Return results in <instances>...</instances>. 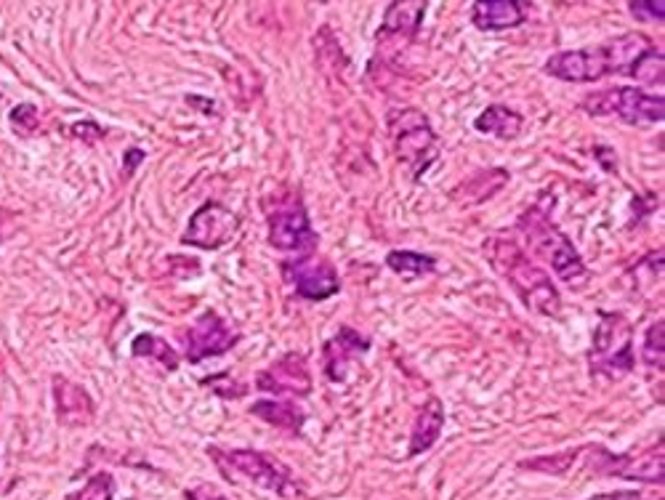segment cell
Wrapping results in <instances>:
<instances>
[{"instance_id":"1","label":"cell","mask_w":665,"mask_h":500,"mask_svg":"<svg viewBox=\"0 0 665 500\" xmlns=\"http://www.w3.org/2000/svg\"><path fill=\"white\" fill-rule=\"evenodd\" d=\"M655 43L644 33H628L599 46L581 48V51H559L548 59L546 75L565 83H596L607 75H631L639 59L652 51Z\"/></svg>"},{"instance_id":"2","label":"cell","mask_w":665,"mask_h":500,"mask_svg":"<svg viewBox=\"0 0 665 500\" xmlns=\"http://www.w3.org/2000/svg\"><path fill=\"white\" fill-rule=\"evenodd\" d=\"M487 255H490L492 266L514 285V290L520 293L522 301L527 303L533 312H541L546 317H559L561 312V298L559 290L554 288V283L548 279V274L535 266L527 255L522 253V248L511 240H490L487 242Z\"/></svg>"},{"instance_id":"3","label":"cell","mask_w":665,"mask_h":500,"mask_svg":"<svg viewBox=\"0 0 665 500\" xmlns=\"http://www.w3.org/2000/svg\"><path fill=\"white\" fill-rule=\"evenodd\" d=\"M516 229L522 231L527 248L533 250L538 259L548 261V266H551L565 283H572V279L583 277V274L589 272L585 270L581 253H578L575 246L570 242V237H567L541 209L524 211Z\"/></svg>"},{"instance_id":"4","label":"cell","mask_w":665,"mask_h":500,"mask_svg":"<svg viewBox=\"0 0 665 500\" xmlns=\"http://www.w3.org/2000/svg\"><path fill=\"white\" fill-rule=\"evenodd\" d=\"M211 461L216 463L218 472L229 481H248V485L270 490L274 496L290 498L296 496L293 474L285 463H280L272 455L259 453V450H218L209 448Z\"/></svg>"},{"instance_id":"5","label":"cell","mask_w":665,"mask_h":500,"mask_svg":"<svg viewBox=\"0 0 665 500\" xmlns=\"http://www.w3.org/2000/svg\"><path fill=\"white\" fill-rule=\"evenodd\" d=\"M591 373L618 381L637 368L633 357V328L628 325L624 314H602L599 325L594 331V346H591Z\"/></svg>"},{"instance_id":"6","label":"cell","mask_w":665,"mask_h":500,"mask_svg":"<svg viewBox=\"0 0 665 500\" xmlns=\"http://www.w3.org/2000/svg\"><path fill=\"white\" fill-rule=\"evenodd\" d=\"M389 131L394 139L396 160L405 163L413 176L420 179L437 157V133L420 109L405 107L389 112Z\"/></svg>"},{"instance_id":"7","label":"cell","mask_w":665,"mask_h":500,"mask_svg":"<svg viewBox=\"0 0 665 500\" xmlns=\"http://www.w3.org/2000/svg\"><path fill=\"white\" fill-rule=\"evenodd\" d=\"M583 107L591 115H615L628 126H642V123H663V96L644 94L642 88H618L602 91V94L589 96Z\"/></svg>"},{"instance_id":"8","label":"cell","mask_w":665,"mask_h":500,"mask_svg":"<svg viewBox=\"0 0 665 500\" xmlns=\"http://www.w3.org/2000/svg\"><path fill=\"white\" fill-rule=\"evenodd\" d=\"M237 341H240V333H237L222 314L209 309V312L200 314L198 320L187 328V359L192 365H200L211 357H222L227 355L229 349H235Z\"/></svg>"},{"instance_id":"9","label":"cell","mask_w":665,"mask_h":500,"mask_svg":"<svg viewBox=\"0 0 665 500\" xmlns=\"http://www.w3.org/2000/svg\"><path fill=\"white\" fill-rule=\"evenodd\" d=\"M280 270H283L285 283L293 285L296 296L307 298V301H328L341 290L339 272L325 259L301 255L296 261H285Z\"/></svg>"},{"instance_id":"10","label":"cell","mask_w":665,"mask_h":500,"mask_svg":"<svg viewBox=\"0 0 665 500\" xmlns=\"http://www.w3.org/2000/svg\"><path fill=\"white\" fill-rule=\"evenodd\" d=\"M237 229H240V218L222 203H205L189 218V227L181 237L185 246L200 248V250H216L224 248L227 242L235 240Z\"/></svg>"},{"instance_id":"11","label":"cell","mask_w":665,"mask_h":500,"mask_svg":"<svg viewBox=\"0 0 665 500\" xmlns=\"http://www.w3.org/2000/svg\"><path fill=\"white\" fill-rule=\"evenodd\" d=\"M270 246L277 250H314L317 235L301 198L285 200L270 213Z\"/></svg>"},{"instance_id":"12","label":"cell","mask_w":665,"mask_h":500,"mask_svg":"<svg viewBox=\"0 0 665 500\" xmlns=\"http://www.w3.org/2000/svg\"><path fill=\"white\" fill-rule=\"evenodd\" d=\"M256 386H259V392L307 396L312 392V376H309L307 359L301 355H285L272 368H266L264 373H259Z\"/></svg>"},{"instance_id":"13","label":"cell","mask_w":665,"mask_h":500,"mask_svg":"<svg viewBox=\"0 0 665 500\" xmlns=\"http://www.w3.org/2000/svg\"><path fill=\"white\" fill-rule=\"evenodd\" d=\"M368 338H363V335L352 331V328H341V331L328 341L325 349H322V355H325V376L331 378L333 383H346L354 365L359 362V357L368 355Z\"/></svg>"},{"instance_id":"14","label":"cell","mask_w":665,"mask_h":500,"mask_svg":"<svg viewBox=\"0 0 665 500\" xmlns=\"http://www.w3.org/2000/svg\"><path fill=\"white\" fill-rule=\"evenodd\" d=\"M604 466L602 472L609 474V477H624L633 481H646V485H663V444H657V450H650V453L637 455H624V459H615V455L604 453L599 450Z\"/></svg>"},{"instance_id":"15","label":"cell","mask_w":665,"mask_h":500,"mask_svg":"<svg viewBox=\"0 0 665 500\" xmlns=\"http://www.w3.org/2000/svg\"><path fill=\"white\" fill-rule=\"evenodd\" d=\"M426 3L424 0H407V3H389L383 14L381 33H378V46H387L389 40L411 43L416 38L420 22H424Z\"/></svg>"},{"instance_id":"16","label":"cell","mask_w":665,"mask_h":500,"mask_svg":"<svg viewBox=\"0 0 665 500\" xmlns=\"http://www.w3.org/2000/svg\"><path fill=\"white\" fill-rule=\"evenodd\" d=\"M527 5L524 0H479L472 9V22L485 33L514 29L527 20Z\"/></svg>"},{"instance_id":"17","label":"cell","mask_w":665,"mask_h":500,"mask_svg":"<svg viewBox=\"0 0 665 500\" xmlns=\"http://www.w3.org/2000/svg\"><path fill=\"white\" fill-rule=\"evenodd\" d=\"M54 400H57V418L64 426H83L94 418L96 405L88 392L70 378L54 376Z\"/></svg>"},{"instance_id":"18","label":"cell","mask_w":665,"mask_h":500,"mask_svg":"<svg viewBox=\"0 0 665 500\" xmlns=\"http://www.w3.org/2000/svg\"><path fill=\"white\" fill-rule=\"evenodd\" d=\"M442 426H444L442 402H439L437 396H429V400L424 402V407H420L416 426H413L411 444H407V455H420V453H426V450L435 448L439 434H442Z\"/></svg>"},{"instance_id":"19","label":"cell","mask_w":665,"mask_h":500,"mask_svg":"<svg viewBox=\"0 0 665 500\" xmlns=\"http://www.w3.org/2000/svg\"><path fill=\"white\" fill-rule=\"evenodd\" d=\"M250 416L261 418L264 424L274 426V429L290 431V434H301V426L307 416H304L301 407H296L293 402L283 400H259L250 405Z\"/></svg>"},{"instance_id":"20","label":"cell","mask_w":665,"mask_h":500,"mask_svg":"<svg viewBox=\"0 0 665 500\" xmlns=\"http://www.w3.org/2000/svg\"><path fill=\"white\" fill-rule=\"evenodd\" d=\"M522 126H524V118L520 112H514V109H509V107H500V105L487 107L485 112L474 120V128H477L479 133H490V136L503 139V142H511V139L520 136Z\"/></svg>"},{"instance_id":"21","label":"cell","mask_w":665,"mask_h":500,"mask_svg":"<svg viewBox=\"0 0 665 500\" xmlns=\"http://www.w3.org/2000/svg\"><path fill=\"white\" fill-rule=\"evenodd\" d=\"M387 266L400 274V277L413 279L437 272V259L435 255L416 253V250H392V253L387 255Z\"/></svg>"},{"instance_id":"22","label":"cell","mask_w":665,"mask_h":500,"mask_svg":"<svg viewBox=\"0 0 665 500\" xmlns=\"http://www.w3.org/2000/svg\"><path fill=\"white\" fill-rule=\"evenodd\" d=\"M131 355L133 357L157 359L161 365H166V370H170V373H174V370H179V362H181L179 355L174 352V346H170L168 341L157 338L155 333L136 335V338H133V344H131Z\"/></svg>"},{"instance_id":"23","label":"cell","mask_w":665,"mask_h":500,"mask_svg":"<svg viewBox=\"0 0 665 500\" xmlns=\"http://www.w3.org/2000/svg\"><path fill=\"white\" fill-rule=\"evenodd\" d=\"M578 459V450H567V453H554V455H543V459L533 461H522L520 468H527V472H541V474H554V477H561L567 474V468L572 466Z\"/></svg>"},{"instance_id":"24","label":"cell","mask_w":665,"mask_h":500,"mask_svg":"<svg viewBox=\"0 0 665 500\" xmlns=\"http://www.w3.org/2000/svg\"><path fill=\"white\" fill-rule=\"evenodd\" d=\"M631 78L639 83L646 85H663V51L661 48H652V51H646L642 59H639L637 67L631 70Z\"/></svg>"},{"instance_id":"25","label":"cell","mask_w":665,"mask_h":500,"mask_svg":"<svg viewBox=\"0 0 665 500\" xmlns=\"http://www.w3.org/2000/svg\"><path fill=\"white\" fill-rule=\"evenodd\" d=\"M67 500H115L112 474H107V472L94 474V477H91L81 487V492H75V496H70Z\"/></svg>"},{"instance_id":"26","label":"cell","mask_w":665,"mask_h":500,"mask_svg":"<svg viewBox=\"0 0 665 500\" xmlns=\"http://www.w3.org/2000/svg\"><path fill=\"white\" fill-rule=\"evenodd\" d=\"M663 320L652 322V328L646 331V341H644V362L646 368H655L663 370Z\"/></svg>"},{"instance_id":"27","label":"cell","mask_w":665,"mask_h":500,"mask_svg":"<svg viewBox=\"0 0 665 500\" xmlns=\"http://www.w3.org/2000/svg\"><path fill=\"white\" fill-rule=\"evenodd\" d=\"M9 120L11 126H14L16 133H22V136H29V133L38 128V107L35 105H16L14 109L9 112Z\"/></svg>"},{"instance_id":"28","label":"cell","mask_w":665,"mask_h":500,"mask_svg":"<svg viewBox=\"0 0 665 500\" xmlns=\"http://www.w3.org/2000/svg\"><path fill=\"white\" fill-rule=\"evenodd\" d=\"M631 14L639 22H657L665 20V3L663 0H631Z\"/></svg>"},{"instance_id":"29","label":"cell","mask_w":665,"mask_h":500,"mask_svg":"<svg viewBox=\"0 0 665 500\" xmlns=\"http://www.w3.org/2000/svg\"><path fill=\"white\" fill-rule=\"evenodd\" d=\"M185 498L187 500H229V498H224L222 492H218L216 487H211V485L189 487V490H185Z\"/></svg>"},{"instance_id":"30","label":"cell","mask_w":665,"mask_h":500,"mask_svg":"<svg viewBox=\"0 0 665 500\" xmlns=\"http://www.w3.org/2000/svg\"><path fill=\"white\" fill-rule=\"evenodd\" d=\"M70 131H72V136L83 139V142H96V139L105 136V131H102L96 123H78V126H72Z\"/></svg>"},{"instance_id":"31","label":"cell","mask_w":665,"mask_h":500,"mask_svg":"<svg viewBox=\"0 0 665 500\" xmlns=\"http://www.w3.org/2000/svg\"><path fill=\"white\" fill-rule=\"evenodd\" d=\"M591 500H646L642 492H607V496H596Z\"/></svg>"},{"instance_id":"32","label":"cell","mask_w":665,"mask_h":500,"mask_svg":"<svg viewBox=\"0 0 665 500\" xmlns=\"http://www.w3.org/2000/svg\"><path fill=\"white\" fill-rule=\"evenodd\" d=\"M142 160H144L142 150H128V155H126V170H128V174H131V170L136 168Z\"/></svg>"},{"instance_id":"33","label":"cell","mask_w":665,"mask_h":500,"mask_svg":"<svg viewBox=\"0 0 665 500\" xmlns=\"http://www.w3.org/2000/svg\"><path fill=\"white\" fill-rule=\"evenodd\" d=\"M128 500H133V498H128Z\"/></svg>"}]
</instances>
